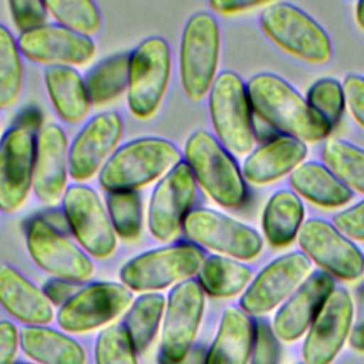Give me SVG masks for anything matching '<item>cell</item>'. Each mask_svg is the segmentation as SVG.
Masks as SVG:
<instances>
[{
	"mask_svg": "<svg viewBox=\"0 0 364 364\" xmlns=\"http://www.w3.org/2000/svg\"><path fill=\"white\" fill-rule=\"evenodd\" d=\"M247 90L233 71L218 74L209 91V114L216 139L230 152L243 155L255 145V125Z\"/></svg>",
	"mask_w": 364,
	"mask_h": 364,
	"instance_id": "obj_6",
	"label": "cell"
},
{
	"mask_svg": "<svg viewBox=\"0 0 364 364\" xmlns=\"http://www.w3.org/2000/svg\"><path fill=\"white\" fill-rule=\"evenodd\" d=\"M255 324L249 316L228 307L220 318L216 337L206 353L205 364H247L252 355Z\"/></svg>",
	"mask_w": 364,
	"mask_h": 364,
	"instance_id": "obj_25",
	"label": "cell"
},
{
	"mask_svg": "<svg viewBox=\"0 0 364 364\" xmlns=\"http://www.w3.org/2000/svg\"><path fill=\"white\" fill-rule=\"evenodd\" d=\"M97 364H138L136 351L122 323L105 327L95 341Z\"/></svg>",
	"mask_w": 364,
	"mask_h": 364,
	"instance_id": "obj_38",
	"label": "cell"
},
{
	"mask_svg": "<svg viewBox=\"0 0 364 364\" xmlns=\"http://www.w3.org/2000/svg\"><path fill=\"white\" fill-rule=\"evenodd\" d=\"M18 346L20 334L16 326L9 320H0V364H13Z\"/></svg>",
	"mask_w": 364,
	"mask_h": 364,
	"instance_id": "obj_43",
	"label": "cell"
},
{
	"mask_svg": "<svg viewBox=\"0 0 364 364\" xmlns=\"http://www.w3.org/2000/svg\"><path fill=\"white\" fill-rule=\"evenodd\" d=\"M333 222L348 239L364 242V200L341 210L334 216Z\"/></svg>",
	"mask_w": 364,
	"mask_h": 364,
	"instance_id": "obj_41",
	"label": "cell"
},
{
	"mask_svg": "<svg viewBox=\"0 0 364 364\" xmlns=\"http://www.w3.org/2000/svg\"><path fill=\"white\" fill-rule=\"evenodd\" d=\"M353 299L343 287H334L313 320L303 344L304 364H330L350 336Z\"/></svg>",
	"mask_w": 364,
	"mask_h": 364,
	"instance_id": "obj_19",
	"label": "cell"
},
{
	"mask_svg": "<svg viewBox=\"0 0 364 364\" xmlns=\"http://www.w3.org/2000/svg\"><path fill=\"white\" fill-rule=\"evenodd\" d=\"M205 310V291L195 279L176 284L168 294L159 361L178 363L192 350Z\"/></svg>",
	"mask_w": 364,
	"mask_h": 364,
	"instance_id": "obj_13",
	"label": "cell"
},
{
	"mask_svg": "<svg viewBox=\"0 0 364 364\" xmlns=\"http://www.w3.org/2000/svg\"><path fill=\"white\" fill-rule=\"evenodd\" d=\"M252 280V270L246 264L219 255L205 259L198 282L202 290L213 297H233L247 289Z\"/></svg>",
	"mask_w": 364,
	"mask_h": 364,
	"instance_id": "obj_30",
	"label": "cell"
},
{
	"mask_svg": "<svg viewBox=\"0 0 364 364\" xmlns=\"http://www.w3.org/2000/svg\"><path fill=\"white\" fill-rule=\"evenodd\" d=\"M68 139L60 125H41L36 142L33 192L47 206H54L63 200L68 188Z\"/></svg>",
	"mask_w": 364,
	"mask_h": 364,
	"instance_id": "obj_21",
	"label": "cell"
},
{
	"mask_svg": "<svg viewBox=\"0 0 364 364\" xmlns=\"http://www.w3.org/2000/svg\"><path fill=\"white\" fill-rule=\"evenodd\" d=\"M166 300L161 293H141L132 300L122 326L136 353H144L154 341L164 318Z\"/></svg>",
	"mask_w": 364,
	"mask_h": 364,
	"instance_id": "obj_32",
	"label": "cell"
},
{
	"mask_svg": "<svg viewBox=\"0 0 364 364\" xmlns=\"http://www.w3.org/2000/svg\"><path fill=\"white\" fill-rule=\"evenodd\" d=\"M183 161L196 183L226 209L240 208L247 198L242 171L232 154L208 131L198 129L186 141Z\"/></svg>",
	"mask_w": 364,
	"mask_h": 364,
	"instance_id": "obj_3",
	"label": "cell"
},
{
	"mask_svg": "<svg viewBox=\"0 0 364 364\" xmlns=\"http://www.w3.org/2000/svg\"><path fill=\"white\" fill-rule=\"evenodd\" d=\"M131 53H118L101 60L85 75V88L91 105H104L128 90Z\"/></svg>",
	"mask_w": 364,
	"mask_h": 364,
	"instance_id": "obj_31",
	"label": "cell"
},
{
	"mask_svg": "<svg viewBox=\"0 0 364 364\" xmlns=\"http://www.w3.org/2000/svg\"><path fill=\"white\" fill-rule=\"evenodd\" d=\"M171 73L172 54L162 37H148L131 53L127 101L135 118L155 115L166 95Z\"/></svg>",
	"mask_w": 364,
	"mask_h": 364,
	"instance_id": "obj_7",
	"label": "cell"
},
{
	"mask_svg": "<svg viewBox=\"0 0 364 364\" xmlns=\"http://www.w3.org/2000/svg\"><path fill=\"white\" fill-rule=\"evenodd\" d=\"M37 132L13 124L0 138V212L14 213L33 189Z\"/></svg>",
	"mask_w": 364,
	"mask_h": 364,
	"instance_id": "obj_14",
	"label": "cell"
},
{
	"mask_svg": "<svg viewBox=\"0 0 364 364\" xmlns=\"http://www.w3.org/2000/svg\"><path fill=\"white\" fill-rule=\"evenodd\" d=\"M355 18L358 26L364 30V0L358 1L355 6Z\"/></svg>",
	"mask_w": 364,
	"mask_h": 364,
	"instance_id": "obj_49",
	"label": "cell"
},
{
	"mask_svg": "<svg viewBox=\"0 0 364 364\" xmlns=\"http://www.w3.org/2000/svg\"><path fill=\"white\" fill-rule=\"evenodd\" d=\"M43 291L53 304H60L61 307L67 300H70L78 291V289L75 283L53 277L46 283Z\"/></svg>",
	"mask_w": 364,
	"mask_h": 364,
	"instance_id": "obj_45",
	"label": "cell"
},
{
	"mask_svg": "<svg viewBox=\"0 0 364 364\" xmlns=\"http://www.w3.org/2000/svg\"><path fill=\"white\" fill-rule=\"evenodd\" d=\"M196 193L198 183L186 162L182 161L154 188L146 213L149 233L164 243L173 240L192 210Z\"/></svg>",
	"mask_w": 364,
	"mask_h": 364,
	"instance_id": "obj_12",
	"label": "cell"
},
{
	"mask_svg": "<svg viewBox=\"0 0 364 364\" xmlns=\"http://www.w3.org/2000/svg\"><path fill=\"white\" fill-rule=\"evenodd\" d=\"M20 347L38 364H85L84 348L73 337L47 326L23 328Z\"/></svg>",
	"mask_w": 364,
	"mask_h": 364,
	"instance_id": "obj_27",
	"label": "cell"
},
{
	"mask_svg": "<svg viewBox=\"0 0 364 364\" xmlns=\"http://www.w3.org/2000/svg\"><path fill=\"white\" fill-rule=\"evenodd\" d=\"M17 44L23 57L47 67L85 65L97 54L91 37L70 31L57 23L20 34Z\"/></svg>",
	"mask_w": 364,
	"mask_h": 364,
	"instance_id": "obj_20",
	"label": "cell"
},
{
	"mask_svg": "<svg viewBox=\"0 0 364 364\" xmlns=\"http://www.w3.org/2000/svg\"><path fill=\"white\" fill-rule=\"evenodd\" d=\"M205 259L196 245L173 243L129 259L119 270V280L131 291L158 293L192 279L199 273Z\"/></svg>",
	"mask_w": 364,
	"mask_h": 364,
	"instance_id": "obj_4",
	"label": "cell"
},
{
	"mask_svg": "<svg viewBox=\"0 0 364 364\" xmlns=\"http://www.w3.org/2000/svg\"><path fill=\"white\" fill-rule=\"evenodd\" d=\"M310 269V259L303 252H290L274 259L245 290L240 310L247 316H260L273 310L296 291Z\"/></svg>",
	"mask_w": 364,
	"mask_h": 364,
	"instance_id": "obj_18",
	"label": "cell"
},
{
	"mask_svg": "<svg viewBox=\"0 0 364 364\" xmlns=\"http://www.w3.org/2000/svg\"><path fill=\"white\" fill-rule=\"evenodd\" d=\"M26 246L33 262L54 279L81 283L94 274L95 266L91 257L41 216L28 222Z\"/></svg>",
	"mask_w": 364,
	"mask_h": 364,
	"instance_id": "obj_11",
	"label": "cell"
},
{
	"mask_svg": "<svg viewBox=\"0 0 364 364\" xmlns=\"http://www.w3.org/2000/svg\"><path fill=\"white\" fill-rule=\"evenodd\" d=\"M183 161L182 152L168 139L142 136L118 146L98 175L105 192L138 191L164 178Z\"/></svg>",
	"mask_w": 364,
	"mask_h": 364,
	"instance_id": "obj_2",
	"label": "cell"
},
{
	"mask_svg": "<svg viewBox=\"0 0 364 364\" xmlns=\"http://www.w3.org/2000/svg\"><path fill=\"white\" fill-rule=\"evenodd\" d=\"M306 101L333 128L341 119L346 107L344 88L336 78H318L310 85Z\"/></svg>",
	"mask_w": 364,
	"mask_h": 364,
	"instance_id": "obj_37",
	"label": "cell"
},
{
	"mask_svg": "<svg viewBox=\"0 0 364 364\" xmlns=\"http://www.w3.org/2000/svg\"><path fill=\"white\" fill-rule=\"evenodd\" d=\"M132 303V293L122 283H91L67 300L57 313L58 326L68 333H85L108 324Z\"/></svg>",
	"mask_w": 364,
	"mask_h": 364,
	"instance_id": "obj_15",
	"label": "cell"
},
{
	"mask_svg": "<svg viewBox=\"0 0 364 364\" xmlns=\"http://www.w3.org/2000/svg\"><path fill=\"white\" fill-rule=\"evenodd\" d=\"M323 161L348 189L364 193V149L338 138H328L323 148Z\"/></svg>",
	"mask_w": 364,
	"mask_h": 364,
	"instance_id": "obj_33",
	"label": "cell"
},
{
	"mask_svg": "<svg viewBox=\"0 0 364 364\" xmlns=\"http://www.w3.org/2000/svg\"><path fill=\"white\" fill-rule=\"evenodd\" d=\"M0 304L27 326H47L54 318V304L44 291L6 263L0 264Z\"/></svg>",
	"mask_w": 364,
	"mask_h": 364,
	"instance_id": "obj_23",
	"label": "cell"
},
{
	"mask_svg": "<svg viewBox=\"0 0 364 364\" xmlns=\"http://www.w3.org/2000/svg\"><path fill=\"white\" fill-rule=\"evenodd\" d=\"M333 290L334 280L328 273L316 272L310 274L277 310L273 318L276 337L287 343L300 338Z\"/></svg>",
	"mask_w": 364,
	"mask_h": 364,
	"instance_id": "obj_22",
	"label": "cell"
},
{
	"mask_svg": "<svg viewBox=\"0 0 364 364\" xmlns=\"http://www.w3.org/2000/svg\"><path fill=\"white\" fill-rule=\"evenodd\" d=\"M44 84L57 115L67 124L82 122L90 112L85 81L73 67H47Z\"/></svg>",
	"mask_w": 364,
	"mask_h": 364,
	"instance_id": "obj_26",
	"label": "cell"
},
{
	"mask_svg": "<svg viewBox=\"0 0 364 364\" xmlns=\"http://www.w3.org/2000/svg\"><path fill=\"white\" fill-rule=\"evenodd\" d=\"M182 230L198 247L230 259L252 260L263 249V240L255 229L208 208L192 209L183 220Z\"/></svg>",
	"mask_w": 364,
	"mask_h": 364,
	"instance_id": "obj_9",
	"label": "cell"
},
{
	"mask_svg": "<svg viewBox=\"0 0 364 364\" xmlns=\"http://www.w3.org/2000/svg\"><path fill=\"white\" fill-rule=\"evenodd\" d=\"M279 343L273 328L263 320L255 324L250 364H279Z\"/></svg>",
	"mask_w": 364,
	"mask_h": 364,
	"instance_id": "obj_40",
	"label": "cell"
},
{
	"mask_svg": "<svg viewBox=\"0 0 364 364\" xmlns=\"http://www.w3.org/2000/svg\"><path fill=\"white\" fill-rule=\"evenodd\" d=\"M246 90L252 109L284 135L314 142L330 134L328 124L279 75L256 74L249 80Z\"/></svg>",
	"mask_w": 364,
	"mask_h": 364,
	"instance_id": "obj_1",
	"label": "cell"
},
{
	"mask_svg": "<svg viewBox=\"0 0 364 364\" xmlns=\"http://www.w3.org/2000/svg\"><path fill=\"white\" fill-rule=\"evenodd\" d=\"M350 331V346L357 351H364V284L355 291V313Z\"/></svg>",
	"mask_w": 364,
	"mask_h": 364,
	"instance_id": "obj_44",
	"label": "cell"
},
{
	"mask_svg": "<svg viewBox=\"0 0 364 364\" xmlns=\"http://www.w3.org/2000/svg\"><path fill=\"white\" fill-rule=\"evenodd\" d=\"M21 51L10 30L0 24V109L14 107L23 92Z\"/></svg>",
	"mask_w": 364,
	"mask_h": 364,
	"instance_id": "obj_34",
	"label": "cell"
},
{
	"mask_svg": "<svg viewBox=\"0 0 364 364\" xmlns=\"http://www.w3.org/2000/svg\"><path fill=\"white\" fill-rule=\"evenodd\" d=\"M9 9L20 34L47 24L48 11L44 1L38 0H11Z\"/></svg>",
	"mask_w": 364,
	"mask_h": 364,
	"instance_id": "obj_39",
	"label": "cell"
},
{
	"mask_svg": "<svg viewBox=\"0 0 364 364\" xmlns=\"http://www.w3.org/2000/svg\"><path fill=\"white\" fill-rule=\"evenodd\" d=\"M346 105L355 121L364 127V77L358 74H348L343 81Z\"/></svg>",
	"mask_w": 364,
	"mask_h": 364,
	"instance_id": "obj_42",
	"label": "cell"
},
{
	"mask_svg": "<svg viewBox=\"0 0 364 364\" xmlns=\"http://www.w3.org/2000/svg\"><path fill=\"white\" fill-rule=\"evenodd\" d=\"M263 4L264 1H253V0H213L209 3V6L216 13H220V14H233L239 11H246Z\"/></svg>",
	"mask_w": 364,
	"mask_h": 364,
	"instance_id": "obj_46",
	"label": "cell"
},
{
	"mask_svg": "<svg viewBox=\"0 0 364 364\" xmlns=\"http://www.w3.org/2000/svg\"><path fill=\"white\" fill-rule=\"evenodd\" d=\"M297 237L303 253L330 276L355 280L364 273V255L330 222L309 219Z\"/></svg>",
	"mask_w": 364,
	"mask_h": 364,
	"instance_id": "obj_16",
	"label": "cell"
},
{
	"mask_svg": "<svg viewBox=\"0 0 364 364\" xmlns=\"http://www.w3.org/2000/svg\"><path fill=\"white\" fill-rule=\"evenodd\" d=\"M122 131V118L115 111H102L91 117L70 144V176L75 182H85L100 175L118 149Z\"/></svg>",
	"mask_w": 364,
	"mask_h": 364,
	"instance_id": "obj_17",
	"label": "cell"
},
{
	"mask_svg": "<svg viewBox=\"0 0 364 364\" xmlns=\"http://www.w3.org/2000/svg\"><path fill=\"white\" fill-rule=\"evenodd\" d=\"M44 4L48 16L70 31L91 37L101 27L98 7L91 0H48Z\"/></svg>",
	"mask_w": 364,
	"mask_h": 364,
	"instance_id": "obj_36",
	"label": "cell"
},
{
	"mask_svg": "<svg viewBox=\"0 0 364 364\" xmlns=\"http://www.w3.org/2000/svg\"><path fill=\"white\" fill-rule=\"evenodd\" d=\"M303 218L304 206L300 198L289 189H280L270 196L263 209V233L272 246H286L299 235Z\"/></svg>",
	"mask_w": 364,
	"mask_h": 364,
	"instance_id": "obj_29",
	"label": "cell"
},
{
	"mask_svg": "<svg viewBox=\"0 0 364 364\" xmlns=\"http://www.w3.org/2000/svg\"><path fill=\"white\" fill-rule=\"evenodd\" d=\"M205 358L206 354L202 351V348H192L186 357L178 363H165V361H159L161 364H205Z\"/></svg>",
	"mask_w": 364,
	"mask_h": 364,
	"instance_id": "obj_48",
	"label": "cell"
},
{
	"mask_svg": "<svg viewBox=\"0 0 364 364\" xmlns=\"http://www.w3.org/2000/svg\"><path fill=\"white\" fill-rule=\"evenodd\" d=\"M260 26L279 47L304 61L323 64L331 58V41L324 28L294 4H269L260 13Z\"/></svg>",
	"mask_w": 364,
	"mask_h": 364,
	"instance_id": "obj_8",
	"label": "cell"
},
{
	"mask_svg": "<svg viewBox=\"0 0 364 364\" xmlns=\"http://www.w3.org/2000/svg\"><path fill=\"white\" fill-rule=\"evenodd\" d=\"M105 206L118 239L135 240L139 237L144 225V212L138 191L107 192Z\"/></svg>",
	"mask_w": 364,
	"mask_h": 364,
	"instance_id": "obj_35",
	"label": "cell"
},
{
	"mask_svg": "<svg viewBox=\"0 0 364 364\" xmlns=\"http://www.w3.org/2000/svg\"><path fill=\"white\" fill-rule=\"evenodd\" d=\"M307 155L303 141L293 136H277L255 149L243 162L242 175L253 185L270 183L293 172Z\"/></svg>",
	"mask_w": 364,
	"mask_h": 364,
	"instance_id": "obj_24",
	"label": "cell"
},
{
	"mask_svg": "<svg viewBox=\"0 0 364 364\" xmlns=\"http://www.w3.org/2000/svg\"><path fill=\"white\" fill-rule=\"evenodd\" d=\"M220 30L208 11H198L186 21L179 47V78L185 95L200 101L209 94L219 65Z\"/></svg>",
	"mask_w": 364,
	"mask_h": 364,
	"instance_id": "obj_5",
	"label": "cell"
},
{
	"mask_svg": "<svg viewBox=\"0 0 364 364\" xmlns=\"http://www.w3.org/2000/svg\"><path fill=\"white\" fill-rule=\"evenodd\" d=\"M0 138H1V124H0Z\"/></svg>",
	"mask_w": 364,
	"mask_h": 364,
	"instance_id": "obj_50",
	"label": "cell"
},
{
	"mask_svg": "<svg viewBox=\"0 0 364 364\" xmlns=\"http://www.w3.org/2000/svg\"><path fill=\"white\" fill-rule=\"evenodd\" d=\"M290 185L299 195L323 208H338L353 198V191L318 162L299 165L290 173Z\"/></svg>",
	"mask_w": 364,
	"mask_h": 364,
	"instance_id": "obj_28",
	"label": "cell"
},
{
	"mask_svg": "<svg viewBox=\"0 0 364 364\" xmlns=\"http://www.w3.org/2000/svg\"><path fill=\"white\" fill-rule=\"evenodd\" d=\"M53 229H55L57 232H60L61 235H64L65 232H71L68 220L64 215L63 210H57V209H50L47 212H44L43 215H40Z\"/></svg>",
	"mask_w": 364,
	"mask_h": 364,
	"instance_id": "obj_47",
	"label": "cell"
},
{
	"mask_svg": "<svg viewBox=\"0 0 364 364\" xmlns=\"http://www.w3.org/2000/svg\"><path fill=\"white\" fill-rule=\"evenodd\" d=\"M63 212L80 247L91 257L108 259L118 245L107 206L88 185L73 183L63 196Z\"/></svg>",
	"mask_w": 364,
	"mask_h": 364,
	"instance_id": "obj_10",
	"label": "cell"
}]
</instances>
